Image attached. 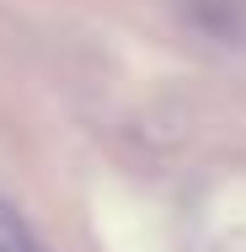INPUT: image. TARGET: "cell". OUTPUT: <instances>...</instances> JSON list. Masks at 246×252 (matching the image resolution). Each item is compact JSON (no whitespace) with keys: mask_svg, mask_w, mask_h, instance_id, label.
<instances>
[{"mask_svg":"<svg viewBox=\"0 0 246 252\" xmlns=\"http://www.w3.org/2000/svg\"><path fill=\"white\" fill-rule=\"evenodd\" d=\"M0 252H49L38 242V231L27 225V215L11 199H0Z\"/></svg>","mask_w":246,"mask_h":252,"instance_id":"6da1fadb","label":"cell"}]
</instances>
